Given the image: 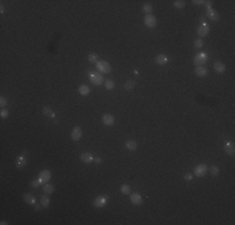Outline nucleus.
<instances>
[{"label": "nucleus", "instance_id": "1", "mask_svg": "<svg viewBox=\"0 0 235 225\" xmlns=\"http://www.w3.org/2000/svg\"><path fill=\"white\" fill-rule=\"evenodd\" d=\"M89 79L90 81L94 84V85H101L103 84V75L99 73H95V71H90L89 73Z\"/></svg>", "mask_w": 235, "mask_h": 225}, {"label": "nucleus", "instance_id": "2", "mask_svg": "<svg viewBox=\"0 0 235 225\" xmlns=\"http://www.w3.org/2000/svg\"><path fill=\"white\" fill-rule=\"evenodd\" d=\"M144 23L148 28H155L158 24V20L153 14H148V15H145V18H144Z\"/></svg>", "mask_w": 235, "mask_h": 225}, {"label": "nucleus", "instance_id": "3", "mask_svg": "<svg viewBox=\"0 0 235 225\" xmlns=\"http://www.w3.org/2000/svg\"><path fill=\"white\" fill-rule=\"evenodd\" d=\"M96 68H98V70H99L100 73H111V67H110V64L109 63H106V62H98L96 63Z\"/></svg>", "mask_w": 235, "mask_h": 225}, {"label": "nucleus", "instance_id": "4", "mask_svg": "<svg viewBox=\"0 0 235 225\" xmlns=\"http://www.w3.org/2000/svg\"><path fill=\"white\" fill-rule=\"evenodd\" d=\"M206 59H208V55L205 53H198L194 56V64L196 67H200V65H203L206 62Z\"/></svg>", "mask_w": 235, "mask_h": 225}, {"label": "nucleus", "instance_id": "5", "mask_svg": "<svg viewBox=\"0 0 235 225\" xmlns=\"http://www.w3.org/2000/svg\"><path fill=\"white\" fill-rule=\"evenodd\" d=\"M206 173H208V166H206L205 164H200V165H198V166L194 168V174H195L196 176H199V178L204 176Z\"/></svg>", "mask_w": 235, "mask_h": 225}, {"label": "nucleus", "instance_id": "6", "mask_svg": "<svg viewBox=\"0 0 235 225\" xmlns=\"http://www.w3.org/2000/svg\"><path fill=\"white\" fill-rule=\"evenodd\" d=\"M106 203H108V198L105 195H100V196H98V198L94 200V203H93V205L95 206V208H104V206L106 205Z\"/></svg>", "mask_w": 235, "mask_h": 225}, {"label": "nucleus", "instance_id": "7", "mask_svg": "<svg viewBox=\"0 0 235 225\" xmlns=\"http://www.w3.org/2000/svg\"><path fill=\"white\" fill-rule=\"evenodd\" d=\"M15 165H16V168L18 169H23L25 165H26V156H25V151L21 154L20 156H18L16 158V160H15Z\"/></svg>", "mask_w": 235, "mask_h": 225}, {"label": "nucleus", "instance_id": "8", "mask_svg": "<svg viewBox=\"0 0 235 225\" xmlns=\"http://www.w3.org/2000/svg\"><path fill=\"white\" fill-rule=\"evenodd\" d=\"M50 178H51V173H50L49 170H41V171H40L39 179H40V181L43 183V184H46V183H49Z\"/></svg>", "mask_w": 235, "mask_h": 225}, {"label": "nucleus", "instance_id": "9", "mask_svg": "<svg viewBox=\"0 0 235 225\" xmlns=\"http://www.w3.org/2000/svg\"><path fill=\"white\" fill-rule=\"evenodd\" d=\"M209 31H210V28H209L208 24H201V25L198 28V34H199L200 38L206 36V35L209 34Z\"/></svg>", "mask_w": 235, "mask_h": 225}, {"label": "nucleus", "instance_id": "10", "mask_svg": "<svg viewBox=\"0 0 235 225\" xmlns=\"http://www.w3.org/2000/svg\"><path fill=\"white\" fill-rule=\"evenodd\" d=\"M130 201L134 205H142L143 204V198H142V195H140V194L134 193V194L130 195Z\"/></svg>", "mask_w": 235, "mask_h": 225}, {"label": "nucleus", "instance_id": "11", "mask_svg": "<svg viewBox=\"0 0 235 225\" xmlns=\"http://www.w3.org/2000/svg\"><path fill=\"white\" fill-rule=\"evenodd\" d=\"M206 14H208V18L210 19V20H213V21H218L219 19H220V16H219V14L214 10V9H206Z\"/></svg>", "mask_w": 235, "mask_h": 225}, {"label": "nucleus", "instance_id": "12", "mask_svg": "<svg viewBox=\"0 0 235 225\" xmlns=\"http://www.w3.org/2000/svg\"><path fill=\"white\" fill-rule=\"evenodd\" d=\"M71 139L74 142H79V140L81 139V129L76 126V128H74L73 131H71Z\"/></svg>", "mask_w": 235, "mask_h": 225}, {"label": "nucleus", "instance_id": "13", "mask_svg": "<svg viewBox=\"0 0 235 225\" xmlns=\"http://www.w3.org/2000/svg\"><path fill=\"white\" fill-rule=\"evenodd\" d=\"M208 69H206L205 67H203V65H200V67H196L195 68V74L198 75V76H200V78H204V76H206L208 75Z\"/></svg>", "mask_w": 235, "mask_h": 225}, {"label": "nucleus", "instance_id": "14", "mask_svg": "<svg viewBox=\"0 0 235 225\" xmlns=\"http://www.w3.org/2000/svg\"><path fill=\"white\" fill-rule=\"evenodd\" d=\"M103 123L106 126H111L114 124V116L110 115V114H104L103 115Z\"/></svg>", "mask_w": 235, "mask_h": 225}, {"label": "nucleus", "instance_id": "15", "mask_svg": "<svg viewBox=\"0 0 235 225\" xmlns=\"http://www.w3.org/2000/svg\"><path fill=\"white\" fill-rule=\"evenodd\" d=\"M80 160L83 161V163H91V161H94V156L91 155L90 153H83L81 155H80Z\"/></svg>", "mask_w": 235, "mask_h": 225}, {"label": "nucleus", "instance_id": "16", "mask_svg": "<svg viewBox=\"0 0 235 225\" xmlns=\"http://www.w3.org/2000/svg\"><path fill=\"white\" fill-rule=\"evenodd\" d=\"M225 151H227V154H229V155H234L235 146H234V144L231 142H227V143H225Z\"/></svg>", "mask_w": 235, "mask_h": 225}, {"label": "nucleus", "instance_id": "17", "mask_svg": "<svg viewBox=\"0 0 235 225\" xmlns=\"http://www.w3.org/2000/svg\"><path fill=\"white\" fill-rule=\"evenodd\" d=\"M23 199H24L28 204H30V205H34V204H36V199H35V196L34 195H31V194H24L23 195Z\"/></svg>", "mask_w": 235, "mask_h": 225}, {"label": "nucleus", "instance_id": "18", "mask_svg": "<svg viewBox=\"0 0 235 225\" xmlns=\"http://www.w3.org/2000/svg\"><path fill=\"white\" fill-rule=\"evenodd\" d=\"M214 69L217 73H224L225 69H227V67L222 63V62H215L214 63Z\"/></svg>", "mask_w": 235, "mask_h": 225}, {"label": "nucleus", "instance_id": "19", "mask_svg": "<svg viewBox=\"0 0 235 225\" xmlns=\"http://www.w3.org/2000/svg\"><path fill=\"white\" fill-rule=\"evenodd\" d=\"M41 112H43V114H44L45 116H49V118H53V119L56 116V115H55V112H54L53 110H51L49 106H44V108H43V110H41Z\"/></svg>", "mask_w": 235, "mask_h": 225}, {"label": "nucleus", "instance_id": "20", "mask_svg": "<svg viewBox=\"0 0 235 225\" xmlns=\"http://www.w3.org/2000/svg\"><path fill=\"white\" fill-rule=\"evenodd\" d=\"M125 148L128 150H136L138 148V144H136L135 140H126L125 142Z\"/></svg>", "mask_w": 235, "mask_h": 225}, {"label": "nucleus", "instance_id": "21", "mask_svg": "<svg viewBox=\"0 0 235 225\" xmlns=\"http://www.w3.org/2000/svg\"><path fill=\"white\" fill-rule=\"evenodd\" d=\"M155 62H156L159 65H165V64L169 62V59H168V56H165V55L160 54V55H158V56H156V59H155Z\"/></svg>", "mask_w": 235, "mask_h": 225}, {"label": "nucleus", "instance_id": "22", "mask_svg": "<svg viewBox=\"0 0 235 225\" xmlns=\"http://www.w3.org/2000/svg\"><path fill=\"white\" fill-rule=\"evenodd\" d=\"M79 93H80L81 95L86 96V95H89V93H90V89H89L88 85H80L79 86Z\"/></svg>", "mask_w": 235, "mask_h": 225}, {"label": "nucleus", "instance_id": "23", "mask_svg": "<svg viewBox=\"0 0 235 225\" xmlns=\"http://www.w3.org/2000/svg\"><path fill=\"white\" fill-rule=\"evenodd\" d=\"M40 204L43 205V208H48L49 204H50V199L48 198V195H43L40 198Z\"/></svg>", "mask_w": 235, "mask_h": 225}, {"label": "nucleus", "instance_id": "24", "mask_svg": "<svg viewBox=\"0 0 235 225\" xmlns=\"http://www.w3.org/2000/svg\"><path fill=\"white\" fill-rule=\"evenodd\" d=\"M43 190L46 194H51V193H54V186L51 184H49V183H46V184H44V186H43Z\"/></svg>", "mask_w": 235, "mask_h": 225}, {"label": "nucleus", "instance_id": "25", "mask_svg": "<svg viewBox=\"0 0 235 225\" xmlns=\"http://www.w3.org/2000/svg\"><path fill=\"white\" fill-rule=\"evenodd\" d=\"M143 11L147 13V15H148V14H150V13L153 11V5H151V4H149V3H145L144 5H143Z\"/></svg>", "mask_w": 235, "mask_h": 225}, {"label": "nucleus", "instance_id": "26", "mask_svg": "<svg viewBox=\"0 0 235 225\" xmlns=\"http://www.w3.org/2000/svg\"><path fill=\"white\" fill-rule=\"evenodd\" d=\"M124 88L126 89V90H133V89L135 88V81H134V80H129V81H126V83H125V85H124Z\"/></svg>", "mask_w": 235, "mask_h": 225}, {"label": "nucleus", "instance_id": "27", "mask_svg": "<svg viewBox=\"0 0 235 225\" xmlns=\"http://www.w3.org/2000/svg\"><path fill=\"white\" fill-rule=\"evenodd\" d=\"M120 191L124 195H128V194H130V186L126 185V184H123V185H121V188H120Z\"/></svg>", "mask_w": 235, "mask_h": 225}, {"label": "nucleus", "instance_id": "28", "mask_svg": "<svg viewBox=\"0 0 235 225\" xmlns=\"http://www.w3.org/2000/svg\"><path fill=\"white\" fill-rule=\"evenodd\" d=\"M210 174L213 175V176H218L219 175V168L217 165L210 166Z\"/></svg>", "mask_w": 235, "mask_h": 225}, {"label": "nucleus", "instance_id": "29", "mask_svg": "<svg viewBox=\"0 0 235 225\" xmlns=\"http://www.w3.org/2000/svg\"><path fill=\"white\" fill-rule=\"evenodd\" d=\"M174 6L176 9H181L185 6V1L184 0H176V1H174Z\"/></svg>", "mask_w": 235, "mask_h": 225}, {"label": "nucleus", "instance_id": "30", "mask_svg": "<svg viewBox=\"0 0 235 225\" xmlns=\"http://www.w3.org/2000/svg\"><path fill=\"white\" fill-rule=\"evenodd\" d=\"M88 60L90 63H98V62H99V58H98L96 54H90V55L88 56Z\"/></svg>", "mask_w": 235, "mask_h": 225}, {"label": "nucleus", "instance_id": "31", "mask_svg": "<svg viewBox=\"0 0 235 225\" xmlns=\"http://www.w3.org/2000/svg\"><path fill=\"white\" fill-rule=\"evenodd\" d=\"M41 184H43V183L40 181V179H35V180H33V181L30 183V185H31L33 188H35V189H36V188H39Z\"/></svg>", "mask_w": 235, "mask_h": 225}, {"label": "nucleus", "instance_id": "32", "mask_svg": "<svg viewBox=\"0 0 235 225\" xmlns=\"http://www.w3.org/2000/svg\"><path fill=\"white\" fill-rule=\"evenodd\" d=\"M105 88L108 89V90H113V89H114V83H113V80H106L105 81Z\"/></svg>", "mask_w": 235, "mask_h": 225}, {"label": "nucleus", "instance_id": "33", "mask_svg": "<svg viewBox=\"0 0 235 225\" xmlns=\"http://www.w3.org/2000/svg\"><path fill=\"white\" fill-rule=\"evenodd\" d=\"M203 45H204V43H203V40H201V39H196V40L194 41V46H195L196 49H198V48H201Z\"/></svg>", "mask_w": 235, "mask_h": 225}, {"label": "nucleus", "instance_id": "34", "mask_svg": "<svg viewBox=\"0 0 235 225\" xmlns=\"http://www.w3.org/2000/svg\"><path fill=\"white\" fill-rule=\"evenodd\" d=\"M0 116H1L3 119L8 118V116H9V111H8V110H5V109H3L1 111H0Z\"/></svg>", "mask_w": 235, "mask_h": 225}, {"label": "nucleus", "instance_id": "35", "mask_svg": "<svg viewBox=\"0 0 235 225\" xmlns=\"http://www.w3.org/2000/svg\"><path fill=\"white\" fill-rule=\"evenodd\" d=\"M6 104H8V100L5 99V98H4V96L0 98V105H1V108H4Z\"/></svg>", "mask_w": 235, "mask_h": 225}, {"label": "nucleus", "instance_id": "36", "mask_svg": "<svg viewBox=\"0 0 235 225\" xmlns=\"http://www.w3.org/2000/svg\"><path fill=\"white\" fill-rule=\"evenodd\" d=\"M41 208H43V205L41 204H34V209L36 210V212H40Z\"/></svg>", "mask_w": 235, "mask_h": 225}, {"label": "nucleus", "instance_id": "37", "mask_svg": "<svg viewBox=\"0 0 235 225\" xmlns=\"http://www.w3.org/2000/svg\"><path fill=\"white\" fill-rule=\"evenodd\" d=\"M184 179H185V180H189V181H190V180L193 179V175H191V174H184Z\"/></svg>", "mask_w": 235, "mask_h": 225}, {"label": "nucleus", "instance_id": "38", "mask_svg": "<svg viewBox=\"0 0 235 225\" xmlns=\"http://www.w3.org/2000/svg\"><path fill=\"white\" fill-rule=\"evenodd\" d=\"M193 3H194V4H196V5H203V4H204L205 1H203V0H194V1H193Z\"/></svg>", "mask_w": 235, "mask_h": 225}, {"label": "nucleus", "instance_id": "39", "mask_svg": "<svg viewBox=\"0 0 235 225\" xmlns=\"http://www.w3.org/2000/svg\"><path fill=\"white\" fill-rule=\"evenodd\" d=\"M204 4H205V8L206 9H210L211 8V1H205Z\"/></svg>", "mask_w": 235, "mask_h": 225}, {"label": "nucleus", "instance_id": "40", "mask_svg": "<svg viewBox=\"0 0 235 225\" xmlns=\"http://www.w3.org/2000/svg\"><path fill=\"white\" fill-rule=\"evenodd\" d=\"M94 161L98 163V164H100L101 163V158H94Z\"/></svg>", "mask_w": 235, "mask_h": 225}, {"label": "nucleus", "instance_id": "41", "mask_svg": "<svg viewBox=\"0 0 235 225\" xmlns=\"http://www.w3.org/2000/svg\"><path fill=\"white\" fill-rule=\"evenodd\" d=\"M0 13H4V5L1 4V6H0Z\"/></svg>", "mask_w": 235, "mask_h": 225}]
</instances>
